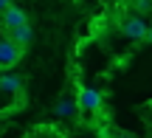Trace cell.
Instances as JSON below:
<instances>
[{
  "label": "cell",
  "instance_id": "1",
  "mask_svg": "<svg viewBox=\"0 0 152 138\" xmlns=\"http://www.w3.org/2000/svg\"><path fill=\"white\" fill-rule=\"evenodd\" d=\"M76 107H79L82 113H99V110H102V93L93 90V88H79Z\"/></svg>",
  "mask_w": 152,
  "mask_h": 138
},
{
  "label": "cell",
  "instance_id": "2",
  "mask_svg": "<svg viewBox=\"0 0 152 138\" xmlns=\"http://www.w3.org/2000/svg\"><path fill=\"white\" fill-rule=\"evenodd\" d=\"M147 31H149V26L141 20V17H127V20L121 23V34H124L127 39H132V42L147 39Z\"/></svg>",
  "mask_w": 152,
  "mask_h": 138
},
{
  "label": "cell",
  "instance_id": "3",
  "mask_svg": "<svg viewBox=\"0 0 152 138\" xmlns=\"http://www.w3.org/2000/svg\"><path fill=\"white\" fill-rule=\"evenodd\" d=\"M26 11L23 9H17V6H9L6 11H0V28H3L6 34L9 31H14V28H20V26H26Z\"/></svg>",
  "mask_w": 152,
  "mask_h": 138
},
{
  "label": "cell",
  "instance_id": "4",
  "mask_svg": "<svg viewBox=\"0 0 152 138\" xmlns=\"http://www.w3.org/2000/svg\"><path fill=\"white\" fill-rule=\"evenodd\" d=\"M23 56V48H17L11 39H0V68H11L17 65Z\"/></svg>",
  "mask_w": 152,
  "mask_h": 138
},
{
  "label": "cell",
  "instance_id": "5",
  "mask_svg": "<svg viewBox=\"0 0 152 138\" xmlns=\"http://www.w3.org/2000/svg\"><path fill=\"white\" fill-rule=\"evenodd\" d=\"M6 39H11L17 48H26V45L34 39V31H31V26L26 23V26H20V28H14V31H9V37H6Z\"/></svg>",
  "mask_w": 152,
  "mask_h": 138
},
{
  "label": "cell",
  "instance_id": "6",
  "mask_svg": "<svg viewBox=\"0 0 152 138\" xmlns=\"http://www.w3.org/2000/svg\"><path fill=\"white\" fill-rule=\"evenodd\" d=\"M0 90H9V93H23V79L14 73H3L0 76Z\"/></svg>",
  "mask_w": 152,
  "mask_h": 138
},
{
  "label": "cell",
  "instance_id": "7",
  "mask_svg": "<svg viewBox=\"0 0 152 138\" xmlns=\"http://www.w3.org/2000/svg\"><path fill=\"white\" fill-rule=\"evenodd\" d=\"M130 6H132V11H152V0H130Z\"/></svg>",
  "mask_w": 152,
  "mask_h": 138
},
{
  "label": "cell",
  "instance_id": "8",
  "mask_svg": "<svg viewBox=\"0 0 152 138\" xmlns=\"http://www.w3.org/2000/svg\"><path fill=\"white\" fill-rule=\"evenodd\" d=\"M71 110H73V104H71V101H62V104L56 107V113H59V116H65V113H71Z\"/></svg>",
  "mask_w": 152,
  "mask_h": 138
},
{
  "label": "cell",
  "instance_id": "9",
  "mask_svg": "<svg viewBox=\"0 0 152 138\" xmlns=\"http://www.w3.org/2000/svg\"><path fill=\"white\" fill-rule=\"evenodd\" d=\"M9 6H11V0H0V11H6Z\"/></svg>",
  "mask_w": 152,
  "mask_h": 138
},
{
  "label": "cell",
  "instance_id": "10",
  "mask_svg": "<svg viewBox=\"0 0 152 138\" xmlns=\"http://www.w3.org/2000/svg\"><path fill=\"white\" fill-rule=\"evenodd\" d=\"M113 138H132V135H130V133H115Z\"/></svg>",
  "mask_w": 152,
  "mask_h": 138
},
{
  "label": "cell",
  "instance_id": "11",
  "mask_svg": "<svg viewBox=\"0 0 152 138\" xmlns=\"http://www.w3.org/2000/svg\"><path fill=\"white\" fill-rule=\"evenodd\" d=\"M147 42H152V26H149V31H147Z\"/></svg>",
  "mask_w": 152,
  "mask_h": 138
}]
</instances>
